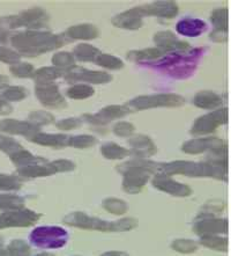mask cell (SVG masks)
<instances>
[{"mask_svg": "<svg viewBox=\"0 0 231 256\" xmlns=\"http://www.w3.org/2000/svg\"><path fill=\"white\" fill-rule=\"evenodd\" d=\"M135 126L128 122H119L113 126V134L119 137H130L134 134Z\"/></svg>", "mask_w": 231, "mask_h": 256, "instance_id": "cell-49", "label": "cell"}, {"mask_svg": "<svg viewBox=\"0 0 231 256\" xmlns=\"http://www.w3.org/2000/svg\"><path fill=\"white\" fill-rule=\"evenodd\" d=\"M225 209V203L220 202V200H212L207 202L203 208V211L208 212V214H216V212H221Z\"/></svg>", "mask_w": 231, "mask_h": 256, "instance_id": "cell-52", "label": "cell"}, {"mask_svg": "<svg viewBox=\"0 0 231 256\" xmlns=\"http://www.w3.org/2000/svg\"><path fill=\"white\" fill-rule=\"evenodd\" d=\"M101 153L106 159L116 160L125 158L131 152L128 150L122 148V146H119L118 144H116V142H106V144L102 145Z\"/></svg>", "mask_w": 231, "mask_h": 256, "instance_id": "cell-31", "label": "cell"}, {"mask_svg": "<svg viewBox=\"0 0 231 256\" xmlns=\"http://www.w3.org/2000/svg\"><path fill=\"white\" fill-rule=\"evenodd\" d=\"M24 208V200L20 196L2 194L0 195V210H19Z\"/></svg>", "mask_w": 231, "mask_h": 256, "instance_id": "cell-32", "label": "cell"}, {"mask_svg": "<svg viewBox=\"0 0 231 256\" xmlns=\"http://www.w3.org/2000/svg\"><path fill=\"white\" fill-rule=\"evenodd\" d=\"M1 244H2V238L0 236V246H1Z\"/></svg>", "mask_w": 231, "mask_h": 256, "instance_id": "cell-58", "label": "cell"}, {"mask_svg": "<svg viewBox=\"0 0 231 256\" xmlns=\"http://www.w3.org/2000/svg\"><path fill=\"white\" fill-rule=\"evenodd\" d=\"M9 28L27 27L29 29H39L45 27L49 22V14L43 8L35 7L21 12L15 16H9L3 20Z\"/></svg>", "mask_w": 231, "mask_h": 256, "instance_id": "cell-7", "label": "cell"}, {"mask_svg": "<svg viewBox=\"0 0 231 256\" xmlns=\"http://www.w3.org/2000/svg\"><path fill=\"white\" fill-rule=\"evenodd\" d=\"M22 150V146L16 140L9 137H5L0 134V151L7 153V154H13L17 151Z\"/></svg>", "mask_w": 231, "mask_h": 256, "instance_id": "cell-46", "label": "cell"}, {"mask_svg": "<svg viewBox=\"0 0 231 256\" xmlns=\"http://www.w3.org/2000/svg\"><path fill=\"white\" fill-rule=\"evenodd\" d=\"M82 126V120L79 118H65L56 123L57 129L60 130H74Z\"/></svg>", "mask_w": 231, "mask_h": 256, "instance_id": "cell-50", "label": "cell"}, {"mask_svg": "<svg viewBox=\"0 0 231 256\" xmlns=\"http://www.w3.org/2000/svg\"><path fill=\"white\" fill-rule=\"evenodd\" d=\"M72 54L74 60H78L80 62H95L101 54V51L93 46L82 43V44H79L74 48Z\"/></svg>", "mask_w": 231, "mask_h": 256, "instance_id": "cell-29", "label": "cell"}, {"mask_svg": "<svg viewBox=\"0 0 231 256\" xmlns=\"http://www.w3.org/2000/svg\"><path fill=\"white\" fill-rule=\"evenodd\" d=\"M0 131L10 134H21L29 140L35 134L39 132V128L30 122H23L17 120H0Z\"/></svg>", "mask_w": 231, "mask_h": 256, "instance_id": "cell-19", "label": "cell"}, {"mask_svg": "<svg viewBox=\"0 0 231 256\" xmlns=\"http://www.w3.org/2000/svg\"><path fill=\"white\" fill-rule=\"evenodd\" d=\"M138 226V220L134 218H125L120 220L112 222V232H124L130 231L132 228H135Z\"/></svg>", "mask_w": 231, "mask_h": 256, "instance_id": "cell-48", "label": "cell"}, {"mask_svg": "<svg viewBox=\"0 0 231 256\" xmlns=\"http://www.w3.org/2000/svg\"><path fill=\"white\" fill-rule=\"evenodd\" d=\"M153 186L161 192H168L177 197H188L192 195V189L189 186L179 184V182L175 181L170 175L167 174H155V178H153Z\"/></svg>", "mask_w": 231, "mask_h": 256, "instance_id": "cell-15", "label": "cell"}, {"mask_svg": "<svg viewBox=\"0 0 231 256\" xmlns=\"http://www.w3.org/2000/svg\"><path fill=\"white\" fill-rule=\"evenodd\" d=\"M228 120V112L226 108H221L219 110H213L207 115H204L196 120L191 134L193 136H201V134H208L214 132L219 126H223Z\"/></svg>", "mask_w": 231, "mask_h": 256, "instance_id": "cell-9", "label": "cell"}, {"mask_svg": "<svg viewBox=\"0 0 231 256\" xmlns=\"http://www.w3.org/2000/svg\"><path fill=\"white\" fill-rule=\"evenodd\" d=\"M200 244L205 247L211 248L213 250L226 252L227 248H228V241L225 238L218 236V234H214V236H201Z\"/></svg>", "mask_w": 231, "mask_h": 256, "instance_id": "cell-33", "label": "cell"}, {"mask_svg": "<svg viewBox=\"0 0 231 256\" xmlns=\"http://www.w3.org/2000/svg\"><path fill=\"white\" fill-rule=\"evenodd\" d=\"M28 122L34 124L36 126H47V124H51L54 122V116L49 112L45 110H36L32 112L28 116Z\"/></svg>", "mask_w": 231, "mask_h": 256, "instance_id": "cell-39", "label": "cell"}, {"mask_svg": "<svg viewBox=\"0 0 231 256\" xmlns=\"http://www.w3.org/2000/svg\"><path fill=\"white\" fill-rule=\"evenodd\" d=\"M12 110L13 108L8 104V101H6L3 98H0V115H8L12 112Z\"/></svg>", "mask_w": 231, "mask_h": 256, "instance_id": "cell-54", "label": "cell"}, {"mask_svg": "<svg viewBox=\"0 0 231 256\" xmlns=\"http://www.w3.org/2000/svg\"><path fill=\"white\" fill-rule=\"evenodd\" d=\"M228 222L227 219L215 218L213 214L200 212L196 219V224L193 226V231L198 236H214V234L227 233Z\"/></svg>", "mask_w": 231, "mask_h": 256, "instance_id": "cell-10", "label": "cell"}, {"mask_svg": "<svg viewBox=\"0 0 231 256\" xmlns=\"http://www.w3.org/2000/svg\"><path fill=\"white\" fill-rule=\"evenodd\" d=\"M69 40L65 35H53L46 32L27 30L14 35L10 42L19 54L36 57L63 46Z\"/></svg>", "mask_w": 231, "mask_h": 256, "instance_id": "cell-2", "label": "cell"}, {"mask_svg": "<svg viewBox=\"0 0 231 256\" xmlns=\"http://www.w3.org/2000/svg\"><path fill=\"white\" fill-rule=\"evenodd\" d=\"M161 164L149 162L144 158L130 160L119 164L117 170L124 175L123 189L127 194H138L147 184L152 174L160 173Z\"/></svg>", "mask_w": 231, "mask_h": 256, "instance_id": "cell-3", "label": "cell"}, {"mask_svg": "<svg viewBox=\"0 0 231 256\" xmlns=\"http://www.w3.org/2000/svg\"><path fill=\"white\" fill-rule=\"evenodd\" d=\"M22 186L20 178L14 175L0 174V190H19Z\"/></svg>", "mask_w": 231, "mask_h": 256, "instance_id": "cell-44", "label": "cell"}, {"mask_svg": "<svg viewBox=\"0 0 231 256\" xmlns=\"http://www.w3.org/2000/svg\"><path fill=\"white\" fill-rule=\"evenodd\" d=\"M198 242L193 240H189V239H178L172 242L171 247L172 250H175L176 252H179V253H184V254H189V253H193L198 250Z\"/></svg>", "mask_w": 231, "mask_h": 256, "instance_id": "cell-42", "label": "cell"}, {"mask_svg": "<svg viewBox=\"0 0 231 256\" xmlns=\"http://www.w3.org/2000/svg\"><path fill=\"white\" fill-rule=\"evenodd\" d=\"M52 64L54 65L56 68H59L61 70H68V68H71L74 66L75 64V60L74 57H73L72 54L69 52H58L54 54L52 57Z\"/></svg>", "mask_w": 231, "mask_h": 256, "instance_id": "cell-40", "label": "cell"}, {"mask_svg": "<svg viewBox=\"0 0 231 256\" xmlns=\"http://www.w3.org/2000/svg\"><path fill=\"white\" fill-rule=\"evenodd\" d=\"M211 40L218 43H223L227 41V32L221 30H214L211 32Z\"/></svg>", "mask_w": 231, "mask_h": 256, "instance_id": "cell-53", "label": "cell"}, {"mask_svg": "<svg viewBox=\"0 0 231 256\" xmlns=\"http://www.w3.org/2000/svg\"><path fill=\"white\" fill-rule=\"evenodd\" d=\"M28 140H30L35 144L47 146V148H64L65 146H68L69 136L66 134H42L37 132L34 136H31Z\"/></svg>", "mask_w": 231, "mask_h": 256, "instance_id": "cell-23", "label": "cell"}, {"mask_svg": "<svg viewBox=\"0 0 231 256\" xmlns=\"http://www.w3.org/2000/svg\"><path fill=\"white\" fill-rule=\"evenodd\" d=\"M7 36H8V34H7V32L1 27V26H0V42H1V43L6 42Z\"/></svg>", "mask_w": 231, "mask_h": 256, "instance_id": "cell-56", "label": "cell"}, {"mask_svg": "<svg viewBox=\"0 0 231 256\" xmlns=\"http://www.w3.org/2000/svg\"><path fill=\"white\" fill-rule=\"evenodd\" d=\"M56 173L58 172H69L73 170L75 168V164L69 162V160H56V162H51Z\"/></svg>", "mask_w": 231, "mask_h": 256, "instance_id": "cell-51", "label": "cell"}, {"mask_svg": "<svg viewBox=\"0 0 231 256\" xmlns=\"http://www.w3.org/2000/svg\"><path fill=\"white\" fill-rule=\"evenodd\" d=\"M9 71L13 76L17 78H32L35 73V68L31 64L28 63H16L9 68Z\"/></svg>", "mask_w": 231, "mask_h": 256, "instance_id": "cell-41", "label": "cell"}, {"mask_svg": "<svg viewBox=\"0 0 231 256\" xmlns=\"http://www.w3.org/2000/svg\"><path fill=\"white\" fill-rule=\"evenodd\" d=\"M65 70H61L59 68H43L35 71L32 78L35 79L36 84H53V82L60 76H64Z\"/></svg>", "mask_w": 231, "mask_h": 256, "instance_id": "cell-28", "label": "cell"}, {"mask_svg": "<svg viewBox=\"0 0 231 256\" xmlns=\"http://www.w3.org/2000/svg\"><path fill=\"white\" fill-rule=\"evenodd\" d=\"M185 104V98L178 94H155L138 96L128 102V106L137 110H146L157 107H181Z\"/></svg>", "mask_w": 231, "mask_h": 256, "instance_id": "cell-6", "label": "cell"}, {"mask_svg": "<svg viewBox=\"0 0 231 256\" xmlns=\"http://www.w3.org/2000/svg\"><path fill=\"white\" fill-rule=\"evenodd\" d=\"M97 144V138L89 134H79V136L69 137L68 146L75 148H89Z\"/></svg>", "mask_w": 231, "mask_h": 256, "instance_id": "cell-38", "label": "cell"}, {"mask_svg": "<svg viewBox=\"0 0 231 256\" xmlns=\"http://www.w3.org/2000/svg\"><path fill=\"white\" fill-rule=\"evenodd\" d=\"M68 240V233L58 226H39L30 234L34 246L42 250H56L64 247Z\"/></svg>", "mask_w": 231, "mask_h": 256, "instance_id": "cell-5", "label": "cell"}, {"mask_svg": "<svg viewBox=\"0 0 231 256\" xmlns=\"http://www.w3.org/2000/svg\"><path fill=\"white\" fill-rule=\"evenodd\" d=\"M41 217V214L24 208L19 210H8L0 214V228H28L37 222Z\"/></svg>", "mask_w": 231, "mask_h": 256, "instance_id": "cell-8", "label": "cell"}, {"mask_svg": "<svg viewBox=\"0 0 231 256\" xmlns=\"http://www.w3.org/2000/svg\"><path fill=\"white\" fill-rule=\"evenodd\" d=\"M166 52L160 48H148L145 50H134L127 54V58L132 62H142V63H149L162 58Z\"/></svg>", "mask_w": 231, "mask_h": 256, "instance_id": "cell-27", "label": "cell"}, {"mask_svg": "<svg viewBox=\"0 0 231 256\" xmlns=\"http://www.w3.org/2000/svg\"><path fill=\"white\" fill-rule=\"evenodd\" d=\"M207 49L199 48L188 51H176V52L166 54L160 60L144 63L155 70L163 71L176 79H186L197 70L200 58Z\"/></svg>", "mask_w": 231, "mask_h": 256, "instance_id": "cell-1", "label": "cell"}, {"mask_svg": "<svg viewBox=\"0 0 231 256\" xmlns=\"http://www.w3.org/2000/svg\"><path fill=\"white\" fill-rule=\"evenodd\" d=\"M95 90L89 85H74L66 90V95L73 100H84L93 96Z\"/></svg>", "mask_w": 231, "mask_h": 256, "instance_id": "cell-34", "label": "cell"}, {"mask_svg": "<svg viewBox=\"0 0 231 256\" xmlns=\"http://www.w3.org/2000/svg\"><path fill=\"white\" fill-rule=\"evenodd\" d=\"M142 7L146 16H154L171 19L178 14V5L175 2H155Z\"/></svg>", "mask_w": 231, "mask_h": 256, "instance_id": "cell-21", "label": "cell"}, {"mask_svg": "<svg viewBox=\"0 0 231 256\" xmlns=\"http://www.w3.org/2000/svg\"><path fill=\"white\" fill-rule=\"evenodd\" d=\"M7 253L10 255H29L31 253L30 247L22 240H14L7 247Z\"/></svg>", "mask_w": 231, "mask_h": 256, "instance_id": "cell-45", "label": "cell"}, {"mask_svg": "<svg viewBox=\"0 0 231 256\" xmlns=\"http://www.w3.org/2000/svg\"><path fill=\"white\" fill-rule=\"evenodd\" d=\"M65 36L69 41L71 40H94L100 36V30L94 24H82L69 27L65 32Z\"/></svg>", "mask_w": 231, "mask_h": 256, "instance_id": "cell-24", "label": "cell"}, {"mask_svg": "<svg viewBox=\"0 0 231 256\" xmlns=\"http://www.w3.org/2000/svg\"><path fill=\"white\" fill-rule=\"evenodd\" d=\"M95 63L102 68H109V70H120L124 68V62L122 60L108 54H101L95 60Z\"/></svg>", "mask_w": 231, "mask_h": 256, "instance_id": "cell-36", "label": "cell"}, {"mask_svg": "<svg viewBox=\"0 0 231 256\" xmlns=\"http://www.w3.org/2000/svg\"><path fill=\"white\" fill-rule=\"evenodd\" d=\"M10 160L14 164H16L17 167H23V166H29V164H41L45 162L47 160L39 158V156H32L30 152L25 151V150H20L13 154H10Z\"/></svg>", "mask_w": 231, "mask_h": 256, "instance_id": "cell-30", "label": "cell"}, {"mask_svg": "<svg viewBox=\"0 0 231 256\" xmlns=\"http://www.w3.org/2000/svg\"><path fill=\"white\" fill-rule=\"evenodd\" d=\"M64 222L67 225L83 230H95L102 232H112V222L102 220L100 218L90 217L83 212H73L64 218Z\"/></svg>", "mask_w": 231, "mask_h": 256, "instance_id": "cell-11", "label": "cell"}, {"mask_svg": "<svg viewBox=\"0 0 231 256\" xmlns=\"http://www.w3.org/2000/svg\"><path fill=\"white\" fill-rule=\"evenodd\" d=\"M211 21L215 30L227 32L228 28V10L227 8H216L211 14Z\"/></svg>", "mask_w": 231, "mask_h": 256, "instance_id": "cell-35", "label": "cell"}, {"mask_svg": "<svg viewBox=\"0 0 231 256\" xmlns=\"http://www.w3.org/2000/svg\"><path fill=\"white\" fill-rule=\"evenodd\" d=\"M104 255H126V253H123V252H109Z\"/></svg>", "mask_w": 231, "mask_h": 256, "instance_id": "cell-57", "label": "cell"}, {"mask_svg": "<svg viewBox=\"0 0 231 256\" xmlns=\"http://www.w3.org/2000/svg\"><path fill=\"white\" fill-rule=\"evenodd\" d=\"M193 104L198 108L213 110V109H218L222 104V98L212 90H203L196 94Z\"/></svg>", "mask_w": 231, "mask_h": 256, "instance_id": "cell-26", "label": "cell"}, {"mask_svg": "<svg viewBox=\"0 0 231 256\" xmlns=\"http://www.w3.org/2000/svg\"><path fill=\"white\" fill-rule=\"evenodd\" d=\"M20 58L21 56L16 51L5 46H0V62L14 65L16 63H20Z\"/></svg>", "mask_w": 231, "mask_h": 256, "instance_id": "cell-47", "label": "cell"}, {"mask_svg": "<svg viewBox=\"0 0 231 256\" xmlns=\"http://www.w3.org/2000/svg\"><path fill=\"white\" fill-rule=\"evenodd\" d=\"M154 42H155L157 48H160L166 54L176 52V51H188L191 49V46L188 42L178 40L175 34H172L169 30L157 32L154 36Z\"/></svg>", "mask_w": 231, "mask_h": 256, "instance_id": "cell-18", "label": "cell"}, {"mask_svg": "<svg viewBox=\"0 0 231 256\" xmlns=\"http://www.w3.org/2000/svg\"><path fill=\"white\" fill-rule=\"evenodd\" d=\"M64 78L66 82H90V84H96V85H101V84L110 82L112 80V76L106 72L101 71H91L87 70L83 68L73 66L68 70H66Z\"/></svg>", "mask_w": 231, "mask_h": 256, "instance_id": "cell-12", "label": "cell"}, {"mask_svg": "<svg viewBox=\"0 0 231 256\" xmlns=\"http://www.w3.org/2000/svg\"><path fill=\"white\" fill-rule=\"evenodd\" d=\"M130 112L131 110L125 106H109V107L102 109L97 114H84L82 115V118L93 126H105L112 120L122 118Z\"/></svg>", "mask_w": 231, "mask_h": 256, "instance_id": "cell-14", "label": "cell"}, {"mask_svg": "<svg viewBox=\"0 0 231 256\" xmlns=\"http://www.w3.org/2000/svg\"><path fill=\"white\" fill-rule=\"evenodd\" d=\"M8 82H9L8 76L0 74V90L5 88V87L8 86Z\"/></svg>", "mask_w": 231, "mask_h": 256, "instance_id": "cell-55", "label": "cell"}, {"mask_svg": "<svg viewBox=\"0 0 231 256\" xmlns=\"http://www.w3.org/2000/svg\"><path fill=\"white\" fill-rule=\"evenodd\" d=\"M160 173L167 175L181 174L191 178H213L219 180L227 178V164L214 162H172L161 164Z\"/></svg>", "mask_w": 231, "mask_h": 256, "instance_id": "cell-4", "label": "cell"}, {"mask_svg": "<svg viewBox=\"0 0 231 256\" xmlns=\"http://www.w3.org/2000/svg\"><path fill=\"white\" fill-rule=\"evenodd\" d=\"M227 148L225 140H220V138L211 137V138H196V140H191L185 142L182 146L183 152L188 153V154H200V153L212 151V150H218Z\"/></svg>", "mask_w": 231, "mask_h": 256, "instance_id": "cell-17", "label": "cell"}, {"mask_svg": "<svg viewBox=\"0 0 231 256\" xmlns=\"http://www.w3.org/2000/svg\"><path fill=\"white\" fill-rule=\"evenodd\" d=\"M207 24L200 19H193V18H185L179 21L176 26V30L183 36L188 38H197L206 32Z\"/></svg>", "mask_w": 231, "mask_h": 256, "instance_id": "cell-22", "label": "cell"}, {"mask_svg": "<svg viewBox=\"0 0 231 256\" xmlns=\"http://www.w3.org/2000/svg\"><path fill=\"white\" fill-rule=\"evenodd\" d=\"M128 144L132 148V151L130 152L133 153L138 158L146 159L157 152L156 145L154 144V142L148 136H144V134H137V136L131 137Z\"/></svg>", "mask_w": 231, "mask_h": 256, "instance_id": "cell-20", "label": "cell"}, {"mask_svg": "<svg viewBox=\"0 0 231 256\" xmlns=\"http://www.w3.org/2000/svg\"><path fill=\"white\" fill-rule=\"evenodd\" d=\"M103 208L112 214H124L128 210V206L125 200L119 198H106L103 200Z\"/></svg>", "mask_w": 231, "mask_h": 256, "instance_id": "cell-37", "label": "cell"}, {"mask_svg": "<svg viewBox=\"0 0 231 256\" xmlns=\"http://www.w3.org/2000/svg\"><path fill=\"white\" fill-rule=\"evenodd\" d=\"M17 174L24 178H41L56 174V170L51 162H45L41 164H29V166L17 167Z\"/></svg>", "mask_w": 231, "mask_h": 256, "instance_id": "cell-25", "label": "cell"}, {"mask_svg": "<svg viewBox=\"0 0 231 256\" xmlns=\"http://www.w3.org/2000/svg\"><path fill=\"white\" fill-rule=\"evenodd\" d=\"M35 94L39 102L47 108L63 109L67 107L64 96L54 84H36Z\"/></svg>", "mask_w": 231, "mask_h": 256, "instance_id": "cell-13", "label": "cell"}, {"mask_svg": "<svg viewBox=\"0 0 231 256\" xmlns=\"http://www.w3.org/2000/svg\"><path fill=\"white\" fill-rule=\"evenodd\" d=\"M28 92L24 87L21 86H12L5 90V92L2 93V98L6 101H21L23 98H27Z\"/></svg>", "mask_w": 231, "mask_h": 256, "instance_id": "cell-43", "label": "cell"}, {"mask_svg": "<svg viewBox=\"0 0 231 256\" xmlns=\"http://www.w3.org/2000/svg\"><path fill=\"white\" fill-rule=\"evenodd\" d=\"M146 16L144 7H135L116 16L112 19V24L118 28L137 30L144 24V18Z\"/></svg>", "mask_w": 231, "mask_h": 256, "instance_id": "cell-16", "label": "cell"}]
</instances>
